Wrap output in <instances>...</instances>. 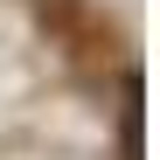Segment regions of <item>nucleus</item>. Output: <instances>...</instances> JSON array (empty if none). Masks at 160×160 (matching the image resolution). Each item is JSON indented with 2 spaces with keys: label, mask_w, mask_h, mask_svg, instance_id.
Returning a JSON list of instances; mask_svg holds the SVG:
<instances>
[{
  "label": "nucleus",
  "mask_w": 160,
  "mask_h": 160,
  "mask_svg": "<svg viewBox=\"0 0 160 160\" xmlns=\"http://www.w3.org/2000/svg\"><path fill=\"white\" fill-rule=\"evenodd\" d=\"M42 21H49L70 49H98V21H91L84 0H42Z\"/></svg>",
  "instance_id": "obj_1"
}]
</instances>
